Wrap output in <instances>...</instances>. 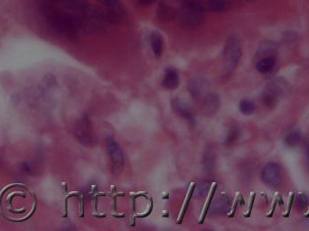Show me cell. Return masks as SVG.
<instances>
[{
	"instance_id": "obj_1",
	"label": "cell",
	"mask_w": 309,
	"mask_h": 231,
	"mask_svg": "<svg viewBox=\"0 0 309 231\" xmlns=\"http://www.w3.org/2000/svg\"><path fill=\"white\" fill-rule=\"evenodd\" d=\"M47 22L50 28L66 38H74L77 35L81 24L78 19L69 12L55 10L54 8H46Z\"/></svg>"
},
{
	"instance_id": "obj_2",
	"label": "cell",
	"mask_w": 309,
	"mask_h": 231,
	"mask_svg": "<svg viewBox=\"0 0 309 231\" xmlns=\"http://www.w3.org/2000/svg\"><path fill=\"white\" fill-rule=\"evenodd\" d=\"M242 55L243 47L239 36H230L225 43L223 50V63L227 73L234 71L242 59Z\"/></svg>"
},
{
	"instance_id": "obj_3",
	"label": "cell",
	"mask_w": 309,
	"mask_h": 231,
	"mask_svg": "<svg viewBox=\"0 0 309 231\" xmlns=\"http://www.w3.org/2000/svg\"><path fill=\"white\" fill-rule=\"evenodd\" d=\"M176 17L181 24L187 28L199 27L200 24H203L204 20V12L189 2H186L184 7L178 12H176Z\"/></svg>"
},
{
	"instance_id": "obj_4",
	"label": "cell",
	"mask_w": 309,
	"mask_h": 231,
	"mask_svg": "<svg viewBox=\"0 0 309 231\" xmlns=\"http://www.w3.org/2000/svg\"><path fill=\"white\" fill-rule=\"evenodd\" d=\"M106 145H107V150H108V153H109L110 161L112 164V171L116 174L121 173L125 165V157H124V153L122 152L121 146L112 137L107 138Z\"/></svg>"
},
{
	"instance_id": "obj_5",
	"label": "cell",
	"mask_w": 309,
	"mask_h": 231,
	"mask_svg": "<svg viewBox=\"0 0 309 231\" xmlns=\"http://www.w3.org/2000/svg\"><path fill=\"white\" fill-rule=\"evenodd\" d=\"M281 173L280 165L274 162H270L262 171V180L271 188L277 189L281 184Z\"/></svg>"
},
{
	"instance_id": "obj_6",
	"label": "cell",
	"mask_w": 309,
	"mask_h": 231,
	"mask_svg": "<svg viewBox=\"0 0 309 231\" xmlns=\"http://www.w3.org/2000/svg\"><path fill=\"white\" fill-rule=\"evenodd\" d=\"M284 85L280 81H273L267 85L263 92V103L268 108H275L284 92Z\"/></svg>"
},
{
	"instance_id": "obj_7",
	"label": "cell",
	"mask_w": 309,
	"mask_h": 231,
	"mask_svg": "<svg viewBox=\"0 0 309 231\" xmlns=\"http://www.w3.org/2000/svg\"><path fill=\"white\" fill-rule=\"evenodd\" d=\"M75 134L79 141L84 145L94 144V136L89 119L84 117L81 118L75 126Z\"/></svg>"
},
{
	"instance_id": "obj_8",
	"label": "cell",
	"mask_w": 309,
	"mask_h": 231,
	"mask_svg": "<svg viewBox=\"0 0 309 231\" xmlns=\"http://www.w3.org/2000/svg\"><path fill=\"white\" fill-rule=\"evenodd\" d=\"M187 2L203 12H220L227 8V0H188Z\"/></svg>"
},
{
	"instance_id": "obj_9",
	"label": "cell",
	"mask_w": 309,
	"mask_h": 231,
	"mask_svg": "<svg viewBox=\"0 0 309 231\" xmlns=\"http://www.w3.org/2000/svg\"><path fill=\"white\" fill-rule=\"evenodd\" d=\"M172 108L173 110L177 115H179L182 118H185L186 120H188L190 123H192V124L195 123V118H194L192 110L186 103L183 102V100H181L179 98L173 99Z\"/></svg>"
},
{
	"instance_id": "obj_10",
	"label": "cell",
	"mask_w": 309,
	"mask_h": 231,
	"mask_svg": "<svg viewBox=\"0 0 309 231\" xmlns=\"http://www.w3.org/2000/svg\"><path fill=\"white\" fill-rule=\"evenodd\" d=\"M179 75L176 70L173 68H169L165 70L163 79V86L164 89L169 90H176L179 85Z\"/></svg>"
},
{
	"instance_id": "obj_11",
	"label": "cell",
	"mask_w": 309,
	"mask_h": 231,
	"mask_svg": "<svg viewBox=\"0 0 309 231\" xmlns=\"http://www.w3.org/2000/svg\"><path fill=\"white\" fill-rule=\"evenodd\" d=\"M229 209H230V199L226 194H223L213 201L210 213L212 215H219L228 212Z\"/></svg>"
},
{
	"instance_id": "obj_12",
	"label": "cell",
	"mask_w": 309,
	"mask_h": 231,
	"mask_svg": "<svg viewBox=\"0 0 309 231\" xmlns=\"http://www.w3.org/2000/svg\"><path fill=\"white\" fill-rule=\"evenodd\" d=\"M102 4L105 5L110 9L108 13L109 19H118L123 15L122 6L120 4V0H100Z\"/></svg>"
},
{
	"instance_id": "obj_13",
	"label": "cell",
	"mask_w": 309,
	"mask_h": 231,
	"mask_svg": "<svg viewBox=\"0 0 309 231\" xmlns=\"http://www.w3.org/2000/svg\"><path fill=\"white\" fill-rule=\"evenodd\" d=\"M220 105H221V102H220L218 96L211 93V94H208L204 98L203 110H204V113L211 115L218 110Z\"/></svg>"
},
{
	"instance_id": "obj_14",
	"label": "cell",
	"mask_w": 309,
	"mask_h": 231,
	"mask_svg": "<svg viewBox=\"0 0 309 231\" xmlns=\"http://www.w3.org/2000/svg\"><path fill=\"white\" fill-rule=\"evenodd\" d=\"M275 65H276V58L274 56H266L256 63V69L259 73L267 74L274 69Z\"/></svg>"
},
{
	"instance_id": "obj_15",
	"label": "cell",
	"mask_w": 309,
	"mask_h": 231,
	"mask_svg": "<svg viewBox=\"0 0 309 231\" xmlns=\"http://www.w3.org/2000/svg\"><path fill=\"white\" fill-rule=\"evenodd\" d=\"M302 141H303V135L300 132V130H291L284 138V144L289 148L297 147L301 144Z\"/></svg>"
},
{
	"instance_id": "obj_16",
	"label": "cell",
	"mask_w": 309,
	"mask_h": 231,
	"mask_svg": "<svg viewBox=\"0 0 309 231\" xmlns=\"http://www.w3.org/2000/svg\"><path fill=\"white\" fill-rule=\"evenodd\" d=\"M150 44L154 55L157 57H160L163 54V39L158 33H153L151 35Z\"/></svg>"
},
{
	"instance_id": "obj_17",
	"label": "cell",
	"mask_w": 309,
	"mask_h": 231,
	"mask_svg": "<svg viewBox=\"0 0 309 231\" xmlns=\"http://www.w3.org/2000/svg\"><path fill=\"white\" fill-rule=\"evenodd\" d=\"M157 15H158L161 20L169 21V20L173 19L175 16H176V12L171 7H169V5L161 3L159 7H158Z\"/></svg>"
},
{
	"instance_id": "obj_18",
	"label": "cell",
	"mask_w": 309,
	"mask_h": 231,
	"mask_svg": "<svg viewBox=\"0 0 309 231\" xmlns=\"http://www.w3.org/2000/svg\"><path fill=\"white\" fill-rule=\"evenodd\" d=\"M239 110L243 115L249 116L256 111V105H255L254 102L251 101V100L243 99L240 102Z\"/></svg>"
},
{
	"instance_id": "obj_19",
	"label": "cell",
	"mask_w": 309,
	"mask_h": 231,
	"mask_svg": "<svg viewBox=\"0 0 309 231\" xmlns=\"http://www.w3.org/2000/svg\"><path fill=\"white\" fill-rule=\"evenodd\" d=\"M294 202H295V205L298 212H304L308 206V197L305 193H298L295 196Z\"/></svg>"
},
{
	"instance_id": "obj_20",
	"label": "cell",
	"mask_w": 309,
	"mask_h": 231,
	"mask_svg": "<svg viewBox=\"0 0 309 231\" xmlns=\"http://www.w3.org/2000/svg\"><path fill=\"white\" fill-rule=\"evenodd\" d=\"M276 50H277V44L276 43L266 42V43H263L258 48V55H269L270 53H273Z\"/></svg>"
},
{
	"instance_id": "obj_21",
	"label": "cell",
	"mask_w": 309,
	"mask_h": 231,
	"mask_svg": "<svg viewBox=\"0 0 309 231\" xmlns=\"http://www.w3.org/2000/svg\"><path fill=\"white\" fill-rule=\"evenodd\" d=\"M208 190H209V185L207 183L200 184L195 190V197L199 199L204 198V196L207 194Z\"/></svg>"
},
{
	"instance_id": "obj_22",
	"label": "cell",
	"mask_w": 309,
	"mask_h": 231,
	"mask_svg": "<svg viewBox=\"0 0 309 231\" xmlns=\"http://www.w3.org/2000/svg\"><path fill=\"white\" fill-rule=\"evenodd\" d=\"M211 151H207L204 157V167L206 169H211L213 167V162H215V157L213 153H211Z\"/></svg>"
},
{
	"instance_id": "obj_23",
	"label": "cell",
	"mask_w": 309,
	"mask_h": 231,
	"mask_svg": "<svg viewBox=\"0 0 309 231\" xmlns=\"http://www.w3.org/2000/svg\"><path fill=\"white\" fill-rule=\"evenodd\" d=\"M238 137H239V130L236 127L232 129L227 137L226 144H232L238 138Z\"/></svg>"
},
{
	"instance_id": "obj_24",
	"label": "cell",
	"mask_w": 309,
	"mask_h": 231,
	"mask_svg": "<svg viewBox=\"0 0 309 231\" xmlns=\"http://www.w3.org/2000/svg\"><path fill=\"white\" fill-rule=\"evenodd\" d=\"M295 196H296V193H293L291 195V197H290V206H289V209H288V212H287L286 214L284 215V218H289L290 217L291 209H292V206H293L294 204V200H295Z\"/></svg>"
},
{
	"instance_id": "obj_25",
	"label": "cell",
	"mask_w": 309,
	"mask_h": 231,
	"mask_svg": "<svg viewBox=\"0 0 309 231\" xmlns=\"http://www.w3.org/2000/svg\"><path fill=\"white\" fill-rule=\"evenodd\" d=\"M60 1L61 0H44V7L45 8H54L55 5Z\"/></svg>"
},
{
	"instance_id": "obj_26",
	"label": "cell",
	"mask_w": 309,
	"mask_h": 231,
	"mask_svg": "<svg viewBox=\"0 0 309 231\" xmlns=\"http://www.w3.org/2000/svg\"><path fill=\"white\" fill-rule=\"evenodd\" d=\"M255 200V194H253L252 196V199H251V206H250V210H249V213L247 214L246 217H249V216L251 215V211H252V207H253V203H254Z\"/></svg>"
},
{
	"instance_id": "obj_27",
	"label": "cell",
	"mask_w": 309,
	"mask_h": 231,
	"mask_svg": "<svg viewBox=\"0 0 309 231\" xmlns=\"http://www.w3.org/2000/svg\"><path fill=\"white\" fill-rule=\"evenodd\" d=\"M155 0H138V3L141 5H149L154 2Z\"/></svg>"
},
{
	"instance_id": "obj_28",
	"label": "cell",
	"mask_w": 309,
	"mask_h": 231,
	"mask_svg": "<svg viewBox=\"0 0 309 231\" xmlns=\"http://www.w3.org/2000/svg\"><path fill=\"white\" fill-rule=\"evenodd\" d=\"M305 157H306V161H307V165L309 167V144L305 145Z\"/></svg>"
},
{
	"instance_id": "obj_29",
	"label": "cell",
	"mask_w": 309,
	"mask_h": 231,
	"mask_svg": "<svg viewBox=\"0 0 309 231\" xmlns=\"http://www.w3.org/2000/svg\"><path fill=\"white\" fill-rule=\"evenodd\" d=\"M277 204H278V200H275L274 205H273V208H272V211L270 212V215L268 216L269 218H271L273 214H274L275 209H276V206H277Z\"/></svg>"
}]
</instances>
